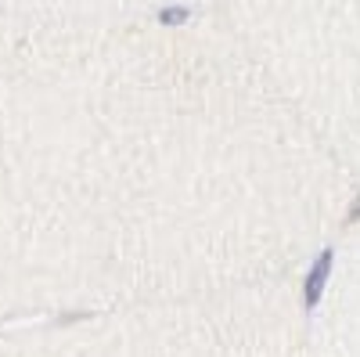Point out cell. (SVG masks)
I'll return each mask as SVG.
<instances>
[{
  "label": "cell",
  "instance_id": "6da1fadb",
  "mask_svg": "<svg viewBox=\"0 0 360 357\" xmlns=\"http://www.w3.org/2000/svg\"><path fill=\"white\" fill-rule=\"evenodd\" d=\"M332 271H335V246H324L314 256V263L307 267V275H303V292H299V307H303V314H314L321 307Z\"/></svg>",
  "mask_w": 360,
  "mask_h": 357
},
{
  "label": "cell",
  "instance_id": "7a4b0ae2",
  "mask_svg": "<svg viewBox=\"0 0 360 357\" xmlns=\"http://www.w3.org/2000/svg\"><path fill=\"white\" fill-rule=\"evenodd\" d=\"M191 18H195V11H191L188 4H162V8L155 11V22L166 25V29H180V25H188Z\"/></svg>",
  "mask_w": 360,
  "mask_h": 357
},
{
  "label": "cell",
  "instance_id": "3957f363",
  "mask_svg": "<svg viewBox=\"0 0 360 357\" xmlns=\"http://www.w3.org/2000/svg\"><path fill=\"white\" fill-rule=\"evenodd\" d=\"M346 224H349V227H353V224H360V188H356V199H353L349 213H346Z\"/></svg>",
  "mask_w": 360,
  "mask_h": 357
}]
</instances>
